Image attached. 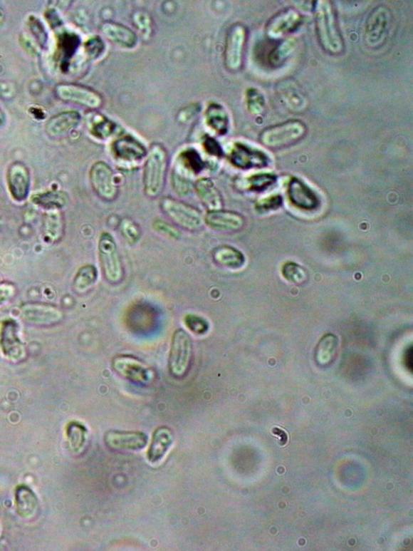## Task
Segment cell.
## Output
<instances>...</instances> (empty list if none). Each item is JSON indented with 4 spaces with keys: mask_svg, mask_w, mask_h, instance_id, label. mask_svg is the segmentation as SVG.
Segmentation results:
<instances>
[{
    "mask_svg": "<svg viewBox=\"0 0 413 551\" xmlns=\"http://www.w3.org/2000/svg\"><path fill=\"white\" fill-rule=\"evenodd\" d=\"M4 122V118L1 112H0V125H1L2 123Z\"/></svg>",
    "mask_w": 413,
    "mask_h": 551,
    "instance_id": "obj_50",
    "label": "cell"
},
{
    "mask_svg": "<svg viewBox=\"0 0 413 551\" xmlns=\"http://www.w3.org/2000/svg\"><path fill=\"white\" fill-rule=\"evenodd\" d=\"M0 349L11 361H22L26 349L19 336V325L14 319H5L0 326Z\"/></svg>",
    "mask_w": 413,
    "mask_h": 551,
    "instance_id": "obj_10",
    "label": "cell"
},
{
    "mask_svg": "<svg viewBox=\"0 0 413 551\" xmlns=\"http://www.w3.org/2000/svg\"><path fill=\"white\" fill-rule=\"evenodd\" d=\"M57 98L65 102L96 110L103 105L102 96L96 91L75 83H60L56 86Z\"/></svg>",
    "mask_w": 413,
    "mask_h": 551,
    "instance_id": "obj_9",
    "label": "cell"
},
{
    "mask_svg": "<svg viewBox=\"0 0 413 551\" xmlns=\"http://www.w3.org/2000/svg\"><path fill=\"white\" fill-rule=\"evenodd\" d=\"M101 31L109 41L125 49H132L137 44V34L122 24L105 22L101 26Z\"/></svg>",
    "mask_w": 413,
    "mask_h": 551,
    "instance_id": "obj_21",
    "label": "cell"
},
{
    "mask_svg": "<svg viewBox=\"0 0 413 551\" xmlns=\"http://www.w3.org/2000/svg\"><path fill=\"white\" fill-rule=\"evenodd\" d=\"M90 181L97 196L103 201L113 202L118 196L114 172L105 162L94 163L90 170Z\"/></svg>",
    "mask_w": 413,
    "mask_h": 551,
    "instance_id": "obj_8",
    "label": "cell"
},
{
    "mask_svg": "<svg viewBox=\"0 0 413 551\" xmlns=\"http://www.w3.org/2000/svg\"><path fill=\"white\" fill-rule=\"evenodd\" d=\"M204 223L211 230L220 232H238L245 227L246 220L234 211L218 210L208 211Z\"/></svg>",
    "mask_w": 413,
    "mask_h": 551,
    "instance_id": "obj_13",
    "label": "cell"
},
{
    "mask_svg": "<svg viewBox=\"0 0 413 551\" xmlns=\"http://www.w3.org/2000/svg\"><path fill=\"white\" fill-rule=\"evenodd\" d=\"M246 40V29L244 26L241 24L231 26L224 48V63L229 71H236L241 68Z\"/></svg>",
    "mask_w": 413,
    "mask_h": 551,
    "instance_id": "obj_11",
    "label": "cell"
},
{
    "mask_svg": "<svg viewBox=\"0 0 413 551\" xmlns=\"http://www.w3.org/2000/svg\"><path fill=\"white\" fill-rule=\"evenodd\" d=\"M180 165L191 174L197 175L204 168V162L197 151L194 149H187L179 156Z\"/></svg>",
    "mask_w": 413,
    "mask_h": 551,
    "instance_id": "obj_34",
    "label": "cell"
},
{
    "mask_svg": "<svg viewBox=\"0 0 413 551\" xmlns=\"http://www.w3.org/2000/svg\"><path fill=\"white\" fill-rule=\"evenodd\" d=\"M259 208L263 210H271L273 209H278L282 204V198L278 195L273 196L269 198H266L263 202H260Z\"/></svg>",
    "mask_w": 413,
    "mask_h": 551,
    "instance_id": "obj_49",
    "label": "cell"
},
{
    "mask_svg": "<svg viewBox=\"0 0 413 551\" xmlns=\"http://www.w3.org/2000/svg\"><path fill=\"white\" fill-rule=\"evenodd\" d=\"M29 25L32 34L35 36V38L38 40L39 43L41 45L46 44L47 34L45 28L42 26L41 21L36 19V18L33 17L31 18V21H30Z\"/></svg>",
    "mask_w": 413,
    "mask_h": 551,
    "instance_id": "obj_45",
    "label": "cell"
},
{
    "mask_svg": "<svg viewBox=\"0 0 413 551\" xmlns=\"http://www.w3.org/2000/svg\"><path fill=\"white\" fill-rule=\"evenodd\" d=\"M212 257L216 264L229 269H241L246 263L244 255L236 248L228 245L215 248Z\"/></svg>",
    "mask_w": 413,
    "mask_h": 551,
    "instance_id": "obj_27",
    "label": "cell"
},
{
    "mask_svg": "<svg viewBox=\"0 0 413 551\" xmlns=\"http://www.w3.org/2000/svg\"><path fill=\"white\" fill-rule=\"evenodd\" d=\"M173 185L176 192L181 196L187 195L192 190L191 181L178 172H174L173 175Z\"/></svg>",
    "mask_w": 413,
    "mask_h": 551,
    "instance_id": "obj_44",
    "label": "cell"
},
{
    "mask_svg": "<svg viewBox=\"0 0 413 551\" xmlns=\"http://www.w3.org/2000/svg\"><path fill=\"white\" fill-rule=\"evenodd\" d=\"M98 250L103 277L110 284H119L123 280L125 272L117 243L111 234L100 235Z\"/></svg>",
    "mask_w": 413,
    "mask_h": 551,
    "instance_id": "obj_5",
    "label": "cell"
},
{
    "mask_svg": "<svg viewBox=\"0 0 413 551\" xmlns=\"http://www.w3.org/2000/svg\"><path fill=\"white\" fill-rule=\"evenodd\" d=\"M277 177L271 173H260L248 179L249 189L255 191L264 190L276 182Z\"/></svg>",
    "mask_w": 413,
    "mask_h": 551,
    "instance_id": "obj_40",
    "label": "cell"
},
{
    "mask_svg": "<svg viewBox=\"0 0 413 551\" xmlns=\"http://www.w3.org/2000/svg\"><path fill=\"white\" fill-rule=\"evenodd\" d=\"M21 316L24 322L30 324L51 326L59 323L63 314L56 307L31 302L21 306Z\"/></svg>",
    "mask_w": 413,
    "mask_h": 551,
    "instance_id": "obj_12",
    "label": "cell"
},
{
    "mask_svg": "<svg viewBox=\"0 0 413 551\" xmlns=\"http://www.w3.org/2000/svg\"><path fill=\"white\" fill-rule=\"evenodd\" d=\"M174 435L171 428L165 426L157 428L152 437L147 451V458L152 463L160 462L172 447Z\"/></svg>",
    "mask_w": 413,
    "mask_h": 551,
    "instance_id": "obj_23",
    "label": "cell"
},
{
    "mask_svg": "<svg viewBox=\"0 0 413 551\" xmlns=\"http://www.w3.org/2000/svg\"><path fill=\"white\" fill-rule=\"evenodd\" d=\"M66 438H68L70 446L74 451H80L83 449L87 441L88 430L81 423L71 421L66 428Z\"/></svg>",
    "mask_w": 413,
    "mask_h": 551,
    "instance_id": "obj_32",
    "label": "cell"
},
{
    "mask_svg": "<svg viewBox=\"0 0 413 551\" xmlns=\"http://www.w3.org/2000/svg\"><path fill=\"white\" fill-rule=\"evenodd\" d=\"M15 504L16 513L22 518H31L38 511L39 501L33 490L21 485L15 490Z\"/></svg>",
    "mask_w": 413,
    "mask_h": 551,
    "instance_id": "obj_26",
    "label": "cell"
},
{
    "mask_svg": "<svg viewBox=\"0 0 413 551\" xmlns=\"http://www.w3.org/2000/svg\"><path fill=\"white\" fill-rule=\"evenodd\" d=\"M16 289L14 284L8 282H0V305L9 301L14 296Z\"/></svg>",
    "mask_w": 413,
    "mask_h": 551,
    "instance_id": "obj_47",
    "label": "cell"
},
{
    "mask_svg": "<svg viewBox=\"0 0 413 551\" xmlns=\"http://www.w3.org/2000/svg\"><path fill=\"white\" fill-rule=\"evenodd\" d=\"M314 4L315 32L320 45L331 56H339L344 51L345 44L333 6L330 1H315Z\"/></svg>",
    "mask_w": 413,
    "mask_h": 551,
    "instance_id": "obj_1",
    "label": "cell"
},
{
    "mask_svg": "<svg viewBox=\"0 0 413 551\" xmlns=\"http://www.w3.org/2000/svg\"><path fill=\"white\" fill-rule=\"evenodd\" d=\"M392 22V14L385 6H378L367 18L364 40L368 47L378 49L385 43Z\"/></svg>",
    "mask_w": 413,
    "mask_h": 551,
    "instance_id": "obj_7",
    "label": "cell"
},
{
    "mask_svg": "<svg viewBox=\"0 0 413 551\" xmlns=\"http://www.w3.org/2000/svg\"><path fill=\"white\" fill-rule=\"evenodd\" d=\"M120 231L123 237L130 244H135L141 239L142 231L138 224L126 217L120 222Z\"/></svg>",
    "mask_w": 413,
    "mask_h": 551,
    "instance_id": "obj_37",
    "label": "cell"
},
{
    "mask_svg": "<svg viewBox=\"0 0 413 551\" xmlns=\"http://www.w3.org/2000/svg\"><path fill=\"white\" fill-rule=\"evenodd\" d=\"M337 348V336L327 334L321 338L317 348H315V359H318L320 362H328L336 354Z\"/></svg>",
    "mask_w": 413,
    "mask_h": 551,
    "instance_id": "obj_36",
    "label": "cell"
},
{
    "mask_svg": "<svg viewBox=\"0 0 413 551\" xmlns=\"http://www.w3.org/2000/svg\"><path fill=\"white\" fill-rule=\"evenodd\" d=\"M203 146L209 155L216 157H221L223 155V150L214 138L211 137H206L203 143Z\"/></svg>",
    "mask_w": 413,
    "mask_h": 551,
    "instance_id": "obj_46",
    "label": "cell"
},
{
    "mask_svg": "<svg viewBox=\"0 0 413 551\" xmlns=\"http://www.w3.org/2000/svg\"><path fill=\"white\" fill-rule=\"evenodd\" d=\"M306 133L305 123L299 120H290L265 129L261 133L260 142L267 148L282 149L300 142Z\"/></svg>",
    "mask_w": 413,
    "mask_h": 551,
    "instance_id": "obj_3",
    "label": "cell"
},
{
    "mask_svg": "<svg viewBox=\"0 0 413 551\" xmlns=\"http://www.w3.org/2000/svg\"><path fill=\"white\" fill-rule=\"evenodd\" d=\"M184 324L194 334L204 335L209 329L208 321L197 314H187L184 318Z\"/></svg>",
    "mask_w": 413,
    "mask_h": 551,
    "instance_id": "obj_41",
    "label": "cell"
},
{
    "mask_svg": "<svg viewBox=\"0 0 413 551\" xmlns=\"http://www.w3.org/2000/svg\"><path fill=\"white\" fill-rule=\"evenodd\" d=\"M112 153L120 162L137 163L147 157L148 153L138 139L132 135H124L113 143Z\"/></svg>",
    "mask_w": 413,
    "mask_h": 551,
    "instance_id": "obj_16",
    "label": "cell"
},
{
    "mask_svg": "<svg viewBox=\"0 0 413 551\" xmlns=\"http://www.w3.org/2000/svg\"><path fill=\"white\" fill-rule=\"evenodd\" d=\"M106 445L113 450L137 451L147 444V436L139 431H108L105 434Z\"/></svg>",
    "mask_w": 413,
    "mask_h": 551,
    "instance_id": "obj_15",
    "label": "cell"
},
{
    "mask_svg": "<svg viewBox=\"0 0 413 551\" xmlns=\"http://www.w3.org/2000/svg\"><path fill=\"white\" fill-rule=\"evenodd\" d=\"M290 202L301 210H312L318 208L319 200L315 193L298 178L290 180L288 187Z\"/></svg>",
    "mask_w": 413,
    "mask_h": 551,
    "instance_id": "obj_20",
    "label": "cell"
},
{
    "mask_svg": "<svg viewBox=\"0 0 413 551\" xmlns=\"http://www.w3.org/2000/svg\"><path fill=\"white\" fill-rule=\"evenodd\" d=\"M105 43L102 39L99 37L92 38L89 39L86 44H85V51L88 58L95 59L101 56L103 51H105Z\"/></svg>",
    "mask_w": 413,
    "mask_h": 551,
    "instance_id": "obj_42",
    "label": "cell"
},
{
    "mask_svg": "<svg viewBox=\"0 0 413 551\" xmlns=\"http://www.w3.org/2000/svg\"><path fill=\"white\" fill-rule=\"evenodd\" d=\"M115 371L127 380L138 384L147 383L150 379V371L142 361L130 355L115 356L113 361Z\"/></svg>",
    "mask_w": 413,
    "mask_h": 551,
    "instance_id": "obj_14",
    "label": "cell"
},
{
    "mask_svg": "<svg viewBox=\"0 0 413 551\" xmlns=\"http://www.w3.org/2000/svg\"><path fill=\"white\" fill-rule=\"evenodd\" d=\"M194 187L206 210L214 211L222 209L223 199L221 192L210 178L199 179Z\"/></svg>",
    "mask_w": 413,
    "mask_h": 551,
    "instance_id": "obj_24",
    "label": "cell"
},
{
    "mask_svg": "<svg viewBox=\"0 0 413 551\" xmlns=\"http://www.w3.org/2000/svg\"><path fill=\"white\" fill-rule=\"evenodd\" d=\"M206 123L218 135H226L229 130V115L223 106L216 103H212L206 108Z\"/></svg>",
    "mask_w": 413,
    "mask_h": 551,
    "instance_id": "obj_28",
    "label": "cell"
},
{
    "mask_svg": "<svg viewBox=\"0 0 413 551\" xmlns=\"http://www.w3.org/2000/svg\"><path fill=\"white\" fill-rule=\"evenodd\" d=\"M296 49V41L293 39L288 38L278 42L273 48L267 56V61L272 68H277L281 66L293 53Z\"/></svg>",
    "mask_w": 413,
    "mask_h": 551,
    "instance_id": "obj_30",
    "label": "cell"
},
{
    "mask_svg": "<svg viewBox=\"0 0 413 551\" xmlns=\"http://www.w3.org/2000/svg\"><path fill=\"white\" fill-rule=\"evenodd\" d=\"M32 202L39 207L48 210L63 209L68 203V195L63 191H48L32 197Z\"/></svg>",
    "mask_w": 413,
    "mask_h": 551,
    "instance_id": "obj_29",
    "label": "cell"
},
{
    "mask_svg": "<svg viewBox=\"0 0 413 551\" xmlns=\"http://www.w3.org/2000/svg\"><path fill=\"white\" fill-rule=\"evenodd\" d=\"M153 227L157 232L169 236V238L178 240L181 236V232L177 227L162 220L155 221Z\"/></svg>",
    "mask_w": 413,
    "mask_h": 551,
    "instance_id": "obj_43",
    "label": "cell"
},
{
    "mask_svg": "<svg viewBox=\"0 0 413 551\" xmlns=\"http://www.w3.org/2000/svg\"><path fill=\"white\" fill-rule=\"evenodd\" d=\"M90 132L96 138L106 140L110 138L117 128V125L101 113L94 115L89 125Z\"/></svg>",
    "mask_w": 413,
    "mask_h": 551,
    "instance_id": "obj_31",
    "label": "cell"
},
{
    "mask_svg": "<svg viewBox=\"0 0 413 551\" xmlns=\"http://www.w3.org/2000/svg\"><path fill=\"white\" fill-rule=\"evenodd\" d=\"M278 93L284 105L291 111L300 112L307 106L305 96L293 81H284L278 84Z\"/></svg>",
    "mask_w": 413,
    "mask_h": 551,
    "instance_id": "obj_25",
    "label": "cell"
},
{
    "mask_svg": "<svg viewBox=\"0 0 413 551\" xmlns=\"http://www.w3.org/2000/svg\"><path fill=\"white\" fill-rule=\"evenodd\" d=\"M0 227H1V220H0Z\"/></svg>",
    "mask_w": 413,
    "mask_h": 551,
    "instance_id": "obj_51",
    "label": "cell"
},
{
    "mask_svg": "<svg viewBox=\"0 0 413 551\" xmlns=\"http://www.w3.org/2000/svg\"><path fill=\"white\" fill-rule=\"evenodd\" d=\"M193 355L192 340L189 334L182 329L174 332L168 368L174 378H183L189 371Z\"/></svg>",
    "mask_w": 413,
    "mask_h": 551,
    "instance_id": "obj_6",
    "label": "cell"
},
{
    "mask_svg": "<svg viewBox=\"0 0 413 551\" xmlns=\"http://www.w3.org/2000/svg\"><path fill=\"white\" fill-rule=\"evenodd\" d=\"M229 159L235 167L245 170L254 168H264L269 163L268 156L263 151L243 143H235Z\"/></svg>",
    "mask_w": 413,
    "mask_h": 551,
    "instance_id": "obj_17",
    "label": "cell"
},
{
    "mask_svg": "<svg viewBox=\"0 0 413 551\" xmlns=\"http://www.w3.org/2000/svg\"><path fill=\"white\" fill-rule=\"evenodd\" d=\"M168 165L169 156L166 148L159 143L151 146L143 170L144 191L147 197L156 198L162 192Z\"/></svg>",
    "mask_w": 413,
    "mask_h": 551,
    "instance_id": "obj_2",
    "label": "cell"
},
{
    "mask_svg": "<svg viewBox=\"0 0 413 551\" xmlns=\"http://www.w3.org/2000/svg\"><path fill=\"white\" fill-rule=\"evenodd\" d=\"M246 104L249 111L253 114H259L266 106L265 96L257 88H249L246 92Z\"/></svg>",
    "mask_w": 413,
    "mask_h": 551,
    "instance_id": "obj_38",
    "label": "cell"
},
{
    "mask_svg": "<svg viewBox=\"0 0 413 551\" xmlns=\"http://www.w3.org/2000/svg\"><path fill=\"white\" fill-rule=\"evenodd\" d=\"M81 120V115L77 111L60 113L48 120L46 131L51 137H62L77 128Z\"/></svg>",
    "mask_w": 413,
    "mask_h": 551,
    "instance_id": "obj_22",
    "label": "cell"
},
{
    "mask_svg": "<svg viewBox=\"0 0 413 551\" xmlns=\"http://www.w3.org/2000/svg\"><path fill=\"white\" fill-rule=\"evenodd\" d=\"M7 181L9 192L15 201L21 202L28 197L31 179L28 169L23 163H11L7 173Z\"/></svg>",
    "mask_w": 413,
    "mask_h": 551,
    "instance_id": "obj_18",
    "label": "cell"
},
{
    "mask_svg": "<svg viewBox=\"0 0 413 551\" xmlns=\"http://www.w3.org/2000/svg\"><path fill=\"white\" fill-rule=\"evenodd\" d=\"M303 16L298 11L288 9L281 11L273 16L266 26V34L269 38L278 39L283 37L301 25Z\"/></svg>",
    "mask_w": 413,
    "mask_h": 551,
    "instance_id": "obj_19",
    "label": "cell"
},
{
    "mask_svg": "<svg viewBox=\"0 0 413 551\" xmlns=\"http://www.w3.org/2000/svg\"><path fill=\"white\" fill-rule=\"evenodd\" d=\"M135 26L137 28L142 32L147 33L150 29L151 20L150 16L142 11H139L135 17H133Z\"/></svg>",
    "mask_w": 413,
    "mask_h": 551,
    "instance_id": "obj_48",
    "label": "cell"
},
{
    "mask_svg": "<svg viewBox=\"0 0 413 551\" xmlns=\"http://www.w3.org/2000/svg\"><path fill=\"white\" fill-rule=\"evenodd\" d=\"M160 208L162 213L178 228L188 232H197L204 226V217L202 211L177 199L163 197L160 202Z\"/></svg>",
    "mask_w": 413,
    "mask_h": 551,
    "instance_id": "obj_4",
    "label": "cell"
},
{
    "mask_svg": "<svg viewBox=\"0 0 413 551\" xmlns=\"http://www.w3.org/2000/svg\"><path fill=\"white\" fill-rule=\"evenodd\" d=\"M98 278V270L93 264L83 266L78 269L74 279V288L77 292L83 293L92 287Z\"/></svg>",
    "mask_w": 413,
    "mask_h": 551,
    "instance_id": "obj_33",
    "label": "cell"
},
{
    "mask_svg": "<svg viewBox=\"0 0 413 551\" xmlns=\"http://www.w3.org/2000/svg\"><path fill=\"white\" fill-rule=\"evenodd\" d=\"M64 232V222L58 212H50L45 217L44 232L48 239L58 240Z\"/></svg>",
    "mask_w": 413,
    "mask_h": 551,
    "instance_id": "obj_35",
    "label": "cell"
},
{
    "mask_svg": "<svg viewBox=\"0 0 413 551\" xmlns=\"http://www.w3.org/2000/svg\"><path fill=\"white\" fill-rule=\"evenodd\" d=\"M282 274L285 279L294 284H302L307 280V272L300 265L288 262L283 266Z\"/></svg>",
    "mask_w": 413,
    "mask_h": 551,
    "instance_id": "obj_39",
    "label": "cell"
}]
</instances>
